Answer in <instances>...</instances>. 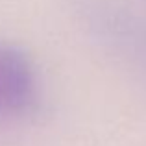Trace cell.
Returning a JSON list of instances; mask_svg holds the SVG:
<instances>
[{
	"mask_svg": "<svg viewBox=\"0 0 146 146\" xmlns=\"http://www.w3.org/2000/svg\"><path fill=\"white\" fill-rule=\"evenodd\" d=\"M37 96L39 80L28 54L0 43V120L30 111Z\"/></svg>",
	"mask_w": 146,
	"mask_h": 146,
	"instance_id": "7a4b0ae2",
	"label": "cell"
},
{
	"mask_svg": "<svg viewBox=\"0 0 146 146\" xmlns=\"http://www.w3.org/2000/svg\"><path fill=\"white\" fill-rule=\"evenodd\" d=\"M82 15L104 44L146 68V19L109 0H83Z\"/></svg>",
	"mask_w": 146,
	"mask_h": 146,
	"instance_id": "6da1fadb",
	"label": "cell"
}]
</instances>
